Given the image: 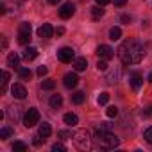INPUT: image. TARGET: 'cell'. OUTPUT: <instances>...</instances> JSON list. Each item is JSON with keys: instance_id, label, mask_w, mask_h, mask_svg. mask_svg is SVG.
<instances>
[{"instance_id": "obj_1", "label": "cell", "mask_w": 152, "mask_h": 152, "mask_svg": "<svg viewBox=\"0 0 152 152\" xmlns=\"http://www.w3.org/2000/svg\"><path fill=\"white\" fill-rule=\"evenodd\" d=\"M118 57L124 64H138L145 57V47L136 39H127L118 47Z\"/></svg>"}, {"instance_id": "obj_2", "label": "cell", "mask_w": 152, "mask_h": 152, "mask_svg": "<svg viewBox=\"0 0 152 152\" xmlns=\"http://www.w3.org/2000/svg\"><path fill=\"white\" fill-rule=\"evenodd\" d=\"M95 141H97L99 148H102V150H113V148H116L120 145V140L113 132H109V131H99V129L95 132Z\"/></svg>"}, {"instance_id": "obj_3", "label": "cell", "mask_w": 152, "mask_h": 152, "mask_svg": "<svg viewBox=\"0 0 152 152\" xmlns=\"http://www.w3.org/2000/svg\"><path fill=\"white\" fill-rule=\"evenodd\" d=\"M72 140H73L75 147H77L79 150H88V148H91V134H90L88 129H79L77 132L72 136Z\"/></svg>"}, {"instance_id": "obj_4", "label": "cell", "mask_w": 152, "mask_h": 152, "mask_svg": "<svg viewBox=\"0 0 152 152\" xmlns=\"http://www.w3.org/2000/svg\"><path fill=\"white\" fill-rule=\"evenodd\" d=\"M31 32H32V27H31L29 22L20 23V29H18V43L27 45V43L31 41Z\"/></svg>"}, {"instance_id": "obj_5", "label": "cell", "mask_w": 152, "mask_h": 152, "mask_svg": "<svg viewBox=\"0 0 152 152\" xmlns=\"http://www.w3.org/2000/svg\"><path fill=\"white\" fill-rule=\"evenodd\" d=\"M39 111L36 109V107H31L27 113H25V116H23V125L25 127H34L36 124H39Z\"/></svg>"}, {"instance_id": "obj_6", "label": "cell", "mask_w": 152, "mask_h": 152, "mask_svg": "<svg viewBox=\"0 0 152 152\" xmlns=\"http://www.w3.org/2000/svg\"><path fill=\"white\" fill-rule=\"evenodd\" d=\"M57 59L61 61V63H72V61H75V52H73V48H70V47H63V48H59L57 50Z\"/></svg>"}, {"instance_id": "obj_7", "label": "cell", "mask_w": 152, "mask_h": 152, "mask_svg": "<svg viewBox=\"0 0 152 152\" xmlns=\"http://www.w3.org/2000/svg\"><path fill=\"white\" fill-rule=\"evenodd\" d=\"M73 13H75V6H73L72 2H64V4L61 6V9H59V16H61L63 20L72 18V16H73Z\"/></svg>"}, {"instance_id": "obj_8", "label": "cell", "mask_w": 152, "mask_h": 152, "mask_svg": "<svg viewBox=\"0 0 152 152\" xmlns=\"http://www.w3.org/2000/svg\"><path fill=\"white\" fill-rule=\"evenodd\" d=\"M97 56L100 57V59H111L113 56H115V50L109 47V45H99L97 47Z\"/></svg>"}, {"instance_id": "obj_9", "label": "cell", "mask_w": 152, "mask_h": 152, "mask_svg": "<svg viewBox=\"0 0 152 152\" xmlns=\"http://www.w3.org/2000/svg\"><path fill=\"white\" fill-rule=\"evenodd\" d=\"M22 111H23L22 106H11V107L7 109V118H9V122H18V120L22 118Z\"/></svg>"}, {"instance_id": "obj_10", "label": "cell", "mask_w": 152, "mask_h": 152, "mask_svg": "<svg viewBox=\"0 0 152 152\" xmlns=\"http://www.w3.org/2000/svg\"><path fill=\"white\" fill-rule=\"evenodd\" d=\"M63 84H64V88H68V90L75 88V86L79 84L77 73H66V75H64V79H63Z\"/></svg>"}, {"instance_id": "obj_11", "label": "cell", "mask_w": 152, "mask_h": 152, "mask_svg": "<svg viewBox=\"0 0 152 152\" xmlns=\"http://www.w3.org/2000/svg\"><path fill=\"white\" fill-rule=\"evenodd\" d=\"M56 31L52 29V25L50 23H43L39 29H38V36L39 38H43V39H48V38H52V34H54Z\"/></svg>"}, {"instance_id": "obj_12", "label": "cell", "mask_w": 152, "mask_h": 152, "mask_svg": "<svg viewBox=\"0 0 152 152\" xmlns=\"http://www.w3.org/2000/svg\"><path fill=\"white\" fill-rule=\"evenodd\" d=\"M11 93H13V97H15V99H20V100H23V99L27 97V90H25V86H23V84H13Z\"/></svg>"}, {"instance_id": "obj_13", "label": "cell", "mask_w": 152, "mask_h": 152, "mask_svg": "<svg viewBox=\"0 0 152 152\" xmlns=\"http://www.w3.org/2000/svg\"><path fill=\"white\" fill-rule=\"evenodd\" d=\"M120 77H122V70H120V68H115V70H111V72L106 75V81H107L109 84H113V83L120 81Z\"/></svg>"}, {"instance_id": "obj_14", "label": "cell", "mask_w": 152, "mask_h": 152, "mask_svg": "<svg viewBox=\"0 0 152 152\" xmlns=\"http://www.w3.org/2000/svg\"><path fill=\"white\" fill-rule=\"evenodd\" d=\"M141 84H143V77H141L140 73H132V75H131V88L138 91V90L141 88Z\"/></svg>"}, {"instance_id": "obj_15", "label": "cell", "mask_w": 152, "mask_h": 152, "mask_svg": "<svg viewBox=\"0 0 152 152\" xmlns=\"http://www.w3.org/2000/svg\"><path fill=\"white\" fill-rule=\"evenodd\" d=\"M36 57H38V48H36V47H29V48L23 52V61H27V63L34 61Z\"/></svg>"}, {"instance_id": "obj_16", "label": "cell", "mask_w": 152, "mask_h": 152, "mask_svg": "<svg viewBox=\"0 0 152 152\" xmlns=\"http://www.w3.org/2000/svg\"><path fill=\"white\" fill-rule=\"evenodd\" d=\"M38 134L41 136V138H48L50 134H52V127H50V124H47V122H43V124H39V129H38Z\"/></svg>"}, {"instance_id": "obj_17", "label": "cell", "mask_w": 152, "mask_h": 152, "mask_svg": "<svg viewBox=\"0 0 152 152\" xmlns=\"http://www.w3.org/2000/svg\"><path fill=\"white\" fill-rule=\"evenodd\" d=\"M63 122H64L66 125H72V127H73V125L79 124V116L75 115V113H66V115L63 116Z\"/></svg>"}, {"instance_id": "obj_18", "label": "cell", "mask_w": 152, "mask_h": 152, "mask_svg": "<svg viewBox=\"0 0 152 152\" xmlns=\"http://www.w3.org/2000/svg\"><path fill=\"white\" fill-rule=\"evenodd\" d=\"M86 66H88L86 57H77V59L73 61V68L77 70V72H84V70H86Z\"/></svg>"}, {"instance_id": "obj_19", "label": "cell", "mask_w": 152, "mask_h": 152, "mask_svg": "<svg viewBox=\"0 0 152 152\" xmlns=\"http://www.w3.org/2000/svg\"><path fill=\"white\" fill-rule=\"evenodd\" d=\"M7 66H13V68H18L20 66V56L16 52H11L7 56Z\"/></svg>"}, {"instance_id": "obj_20", "label": "cell", "mask_w": 152, "mask_h": 152, "mask_svg": "<svg viewBox=\"0 0 152 152\" xmlns=\"http://www.w3.org/2000/svg\"><path fill=\"white\" fill-rule=\"evenodd\" d=\"M84 100H86V95H84L83 91H75V93L72 95V102H73L75 106H81Z\"/></svg>"}, {"instance_id": "obj_21", "label": "cell", "mask_w": 152, "mask_h": 152, "mask_svg": "<svg viewBox=\"0 0 152 152\" xmlns=\"http://www.w3.org/2000/svg\"><path fill=\"white\" fill-rule=\"evenodd\" d=\"M122 38V29L120 27H113L111 31H109V39L111 41H118Z\"/></svg>"}, {"instance_id": "obj_22", "label": "cell", "mask_w": 152, "mask_h": 152, "mask_svg": "<svg viewBox=\"0 0 152 152\" xmlns=\"http://www.w3.org/2000/svg\"><path fill=\"white\" fill-rule=\"evenodd\" d=\"M50 106H52L54 109H59V107L63 106V97H61V95H52V97H50Z\"/></svg>"}, {"instance_id": "obj_23", "label": "cell", "mask_w": 152, "mask_h": 152, "mask_svg": "<svg viewBox=\"0 0 152 152\" xmlns=\"http://www.w3.org/2000/svg\"><path fill=\"white\" fill-rule=\"evenodd\" d=\"M18 75H20V79L22 81H29L32 77V72L29 68H18Z\"/></svg>"}, {"instance_id": "obj_24", "label": "cell", "mask_w": 152, "mask_h": 152, "mask_svg": "<svg viewBox=\"0 0 152 152\" xmlns=\"http://www.w3.org/2000/svg\"><path fill=\"white\" fill-rule=\"evenodd\" d=\"M91 16H93V20H100V18L104 16V9H102V6H95V7H91Z\"/></svg>"}, {"instance_id": "obj_25", "label": "cell", "mask_w": 152, "mask_h": 152, "mask_svg": "<svg viewBox=\"0 0 152 152\" xmlns=\"http://www.w3.org/2000/svg\"><path fill=\"white\" fill-rule=\"evenodd\" d=\"M7 84H9V72H2V90H0V91H2V95L7 91Z\"/></svg>"}, {"instance_id": "obj_26", "label": "cell", "mask_w": 152, "mask_h": 152, "mask_svg": "<svg viewBox=\"0 0 152 152\" xmlns=\"http://www.w3.org/2000/svg\"><path fill=\"white\" fill-rule=\"evenodd\" d=\"M11 136H13V129L11 127H2V129H0V138H2V140H7Z\"/></svg>"}, {"instance_id": "obj_27", "label": "cell", "mask_w": 152, "mask_h": 152, "mask_svg": "<svg viewBox=\"0 0 152 152\" xmlns=\"http://www.w3.org/2000/svg\"><path fill=\"white\" fill-rule=\"evenodd\" d=\"M106 115H107V118H115V116L118 115V107H115V106H109V107L106 109Z\"/></svg>"}, {"instance_id": "obj_28", "label": "cell", "mask_w": 152, "mask_h": 152, "mask_svg": "<svg viewBox=\"0 0 152 152\" xmlns=\"http://www.w3.org/2000/svg\"><path fill=\"white\" fill-rule=\"evenodd\" d=\"M107 102H109V93H106V91L100 93V95H99V104H100V106H106Z\"/></svg>"}, {"instance_id": "obj_29", "label": "cell", "mask_w": 152, "mask_h": 152, "mask_svg": "<svg viewBox=\"0 0 152 152\" xmlns=\"http://www.w3.org/2000/svg\"><path fill=\"white\" fill-rule=\"evenodd\" d=\"M57 136H59L61 140H70L73 134H72V131H66V129H63V131H59V132H57Z\"/></svg>"}, {"instance_id": "obj_30", "label": "cell", "mask_w": 152, "mask_h": 152, "mask_svg": "<svg viewBox=\"0 0 152 152\" xmlns=\"http://www.w3.org/2000/svg\"><path fill=\"white\" fill-rule=\"evenodd\" d=\"M13 150H20V152H25V150H27V145H25L23 141H15V145H13Z\"/></svg>"}, {"instance_id": "obj_31", "label": "cell", "mask_w": 152, "mask_h": 152, "mask_svg": "<svg viewBox=\"0 0 152 152\" xmlns=\"http://www.w3.org/2000/svg\"><path fill=\"white\" fill-rule=\"evenodd\" d=\"M52 150H54V152H66V147H64L61 141H57V143L52 145Z\"/></svg>"}, {"instance_id": "obj_32", "label": "cell", "mask_w": 152, "mask_h": 152, "mask_svg": "<svg viewBox=\"0 0 152 152\" xmlns=\"http://www.w3.org/2000/svg\"><path fill=\"white\" fill-rule=\"evenodd\" d=\"M41 88H43V90H47V91H50V90H54V88H56V83H54V81H45V83L41 84Z\"/></svg>"}, {"instance_id": "obj_33", "label": "cell", "mask_w": 152, "mask_h": 152, "mask_svg": "<svg viewBox=\"0 0 152 152\" xmlns=\"http://www.w3.org/2000/svg\"><path fill=\"white\" fill-rule=\"evenodd\" d=\"M143 138H145V140H147V141L152 145V127H147V129H145V132H143Z\"/></svg>"}, {"instance_id": "obj_34", "label": "cell", "mask_w": 152, "mask_h": 152, "mask_svg": "<svg viewBox=\"0 0 152 152\" xmlns=\"http://www.w3.org/2000/svg\"><path fill=\"white\" fill-rule=\"evenodd\" d=\"M97 70H99V72H106V70H107V63H106V59H100V61L97 63Z\"/></svg>"}, {"instance_id": "obj_35", "label": "cell", "mask_w": 152, "mask_h": 152, "mask_svg": "<svg viewBox=\"0 0 152 152\" xmlns=\"http://www.w3.org/2000/svg\"><path fill=\"white\" fill-rule=\"evenodd\" d=\"M47 72H48V70H47V66H43V64H41V66L38 68V75H39V77H43V75H47Z\"/></svg>"}, {"instance_id": "obj_36", "label": "cell", "mask_w": 152, "mask_h": 152, "mask_svg": "<svg viewBox=\"0 0 152 152\" xmlns=\"http://www.w3.org/2000/svg\"><path fill=\"white\" fill-rule=\"evenodd\" d=\"M41 141H45V138H41L39 134H38V136H34V140H32V143H34L36 147H38V145H41Z\"/></svg>"}, {"instance_id": "obj_37", "label": "cell", "mask_w": 152, "mask_h": 152, "mask_svg": "<svg viewBox=\"0 0 152 152\" xmlns=\"http://www.w3.org/2000/svg\"><path fill=\"white\" fill-rule=\"evenodd\" d=\"M113 4H115L116 7H124V6L127 4V0H113Z\"/></svg>"}, {"instance_id": "obj_38", "label": "cell", "mask_w": 152, "mask_h": 152, "mask_svg": "<svg viewBox=\"0 0 152 152\" xmlns=\"http://www.w3.org/2000/svg\"><path fill=\"white\" fill-rule=\"evenodd\" d=\"M95 2H97V6H102L104 7V6H107L111 2V0H95Z\"/></svg>"}, {"instance_id": "obj_39", "label": "cell", "mask_w": 152, "mask_h": 152, "mask_svg": "<svg viewBox=\"0 0 152 152\" xmlns=\"http://www.w3.org/2000/svg\"><path fill=\"white\" fill-rule=\"evenodd\" d=\"M122 22H124V23H131V16H129V15H124V16H122Z\"/></svg>"}, {"instance_id": "obj_40", "label": "cell", "mask_w": 152, "mask_h": 152, "mask_svg": "<svg viewBox=\"0 0 152 152\" xmlns=\"http://www.w3.org/2000/svg\"><path fill=\"white\" fill-rule=\"evenodd\" d=\"M56 34H57V36H63V34H64V27H57V29H56Z\"/></svg>"}, {"instance_id": "obj_41", "label": "cell", "mask_w": 152, "mask_h": 152, "mask_svg": "<svg viewBox=\"0 0 152 152\" xmlns=\"http://www.w3.org/2000/svg\"><path fill=\"white\" fill-rule=\"evenodd\" d=\"M143 115H145V116H148V115H152V107H145V111H143Z\"/></svg>"}, {"instance_id": "obj_42", "label": "cell", "mask_w": 152, "mask_h": 152, "mask_svg": "<svg viewBox=\"0 0 152 152\" xmlns=\"http://www.w3.org/2000/svg\"><path fill=\"white\" fill-rule=\"evenodd\" d=\"M48 2H50V4H54V6H56V4H59V2H61V0H48Z\"/></svg>"}, {"instance_id": "obj_43", "label": "cell", "mask_w": 152, "mask_h": 152, "mask_svg": "<svg viewBox=\"0 0 152 152\" xmlns=\"http://www.w3.org/2000/svg\"><path fill=\"white\" fill-rule=\"evenodd\" d=\"M148 83H152V72L148 73Z\"/></svg>"}]
</instances>
